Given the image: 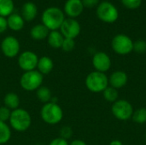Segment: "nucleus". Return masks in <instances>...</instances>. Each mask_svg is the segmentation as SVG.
<instances>
[{
    "instance_id": "4",
    "label": "nucleus",
    "mask_w": 146,
    "mask_h": 145,
    "mask_svg": "<svg viewBox=\"0 0 146 145\" xmlns=\"http://www.w3.org/2000/svg\"><path fill=\"white\" fill-rule=\"evenodd\" d=\"M86 86L92 92H103L109 86V79L104 73L94 71L86 76Z\"/></svg>"
},
{
    "instance_id": "1",
    "label": "nucleus",
    "mask_w": 146,
    "mask_h": 145,
    "mask_svg": "<svg viewBox=\"0 0 146 145\" xmlns=\"http://www.w3.org/2000/svg\"><path fill=\"white\" fill-rule=\"evenodd\" d=\"M42 24L45 26L49 31H56L60 29L65 20L64 12L57 7H49L43 11Z\"/></svg>"
},
{
    "instance_id": "18",
    "label": "nucleus",
    "mask_w": 146,
    "mask_h": 145,
    "mask_svg": "<svg viewBox=\"0 0 146 145\" xmlns=\"http://www.w3.org/2000/svg\"><path fill=\"white\" fill-rule=\"evenodd\" d=\"M49 29L43 24H37L30 30V36L34 40H43L47 38L49 35Z\"/></svg>"
},
{
    "instance_id": "13",
    "label": "nucleus",
    "mask_w": 146,
    "mask_h": 145,
    "mask_svg": "<svg viewBox=\"0 0 146 145\" xmlns=\"http://www.w3.org/2000/svg\"><path fill=\"white\" fill-rule=\"evenodd\" d=\"M84 8L81 0H67L64 4L63 12L69 18L75 19L83 13Z\"/></svg>"
},
{
    "instance_id": "36",
    "label": "nucleus",
    "mask_w": 146,
    "mask_h": 145,
    "mask_svg": "<svg viewBox=\"0 0 146 145\" xmlns=\"http://www.w3.org/2000/svg\"><path fill=\"white\" fill-rule=\"evenodd\" d=\"M145 138H146V132H145Z\"/></svg>"
},
{
    "instance_id": "33",
    "label": "nucleus",
    "mask_w": 146,
    "mask_h": 145,
    "mask_svg": "<svg viewBox=\"0 0 146 145\" xmlns=\"http://www.w3.org/2000/svg\"><path fill=\"white\" fill-rule=\"evenodd\" d=\"M8 28V24H7V18L0 16V33L4 32Z\"/></svg>"
},
{
    "instance_id": "24",
    "label": "nucleus",
    "mask_w": 146,
    "mask_h": 145,
    "mask_svg": "<svg viewBox=\"0 0 146 145\" xmlns=\"http://www.w3.org/2000/svg\"><path fill=\"white\" fill-rule=\"evenodd\" d=\"M104 97L106 101L110 102V103H115L117 101L118 97H119V92L117 91V89L112 87V86H108L104 91Z\"/></svg>"
},
{
    "instance_id": "20",
    "label": "nucleus",
    "mask_w": 146,
    "mask_h": 145,
    "mask_svg": "<svg viewBox=\"0 0 146 145\" xmlns=\"http://www.w3.org/2000/svg\"><path fill=\"white\" fill-rule=\"evenodd\" d=\"M20 103H21L20 97L15 92H9L4 96L3 104L6 108H8L11 111L16 109H19Z\"/></svg>"
},
{
    "instance_id": "15",
    "label": "nucleus",
    "mask_w": 146,
    "mask_h": 145,
    "mask_svg": "<svg viewBox=\"0 0 146 145\" xmlns=\"http://www.w3.org/2000/svg\"><path fill=\"white\" fill-rule=\"evenodd\" d=\"M38 15V8L33 2H26L21 8V16L26 21H31L36 18Z\"/></svg>"
},
{
    "instance_id": "12",
    "label": "nucleus",
    "mask_w": 146,
    "mask_h": 145,
    "mask_svg": "<svg viewBox=\"0 0 146 145\" xmlns=\"http://www.w3.org/2000/svg\"><path fill=\"white\" fill-rule=\"evenodd\" d=\"M92 65L96 71L105 73L111 67V59L105 52L99 51L94 54L92 57Z\"/></svg>"
},
{
    "instance_id": "2",
    "label": "nucleus",
    "mask_w": 146,
    "mask_h": 145,
    "mask_svg": "<svg viewBox=\"0 0 146 145\" xmlns=\"http://www.w3.org/2000/svg\"><path fill=\"white\" fill-rule=\"evenodd\" d=\"M9 122L10 124V126L15 131L22 132L27 131L30 127L32 124V118L30 114L27 110L19 108L12 110Z\"/></svg>"
},
{
    "instance_id": "7",
    "label": "nucleus",
    "mask_w": 146,
    "mask_h": 145,
    "mask_svg": "<svg viewBox=\"0 0 146 145\" xmlns=\"http://www.w3.org/2000/svg\"><path fill=\"white\" fill-rule=\"evenodd\" d=\"M111 46L115 53L127 55L133 50V41L126 34H117L113 38Z\"/></svg>"
},
{
    "instance_id": "5",
    "label": "nucleus",
    "mask_w": 146,
    "mask_h": 145,
    "mask_svg": "<svg viewBox=\"0 0 146 145\" xmlns=\"http://www.w3.org/2000/svg\"><path fill=\"white\" fill-rule=\"evenodd\" d=\"M43 80L44 75L35 69L24 72L20 79V85L27 91H37L40 86H42Z\"/></svg>"
},
{
    "instance_id": "16",
    "label": "nucleus",
    "mask_w": 146,
    "mask_h": 145,
    "mask_svg": "<svg viewBox=\"0 0 146 145\" xmlns=\"http://www.w3.org/2000/svg\"><path fill=\"white\" fill-rule=\"evenodd\" d=\"M7 24H8V28L11 29L12 31L18 32L24 27L25 21L21 15L13 13L7 17Z\"/></svg>"
},
{
    "instance_id": "27",
    "label": "nucleus",
    "mask_w": 146,
    "mask_h": 145,
    "mask_svg": "<svg viewBox=\"0 0 146 145\" xmlns=\"http://www.w3.org/2000/svg\"><path fill=\"white\" fill-rule=\"evenodd\" d=\"M133 50L139 54H144L146 52V41L139 39L133 42Z\"/></svg>"
},
{
    "instance_id": "31",
    "label": "nucleus",
    "mask_w": 146,
    "mask_h": 145,
    "mask_svg": "<svg viewBox=\"0 0 146 145\" xmlns=\"http://www.w3.org/2000/svg\"><path fill=\"white\" fill-rule=\"evenodd\" d=\"M85 8H94L99 4V0H81Z\"/></svg>"
},
{
    "instance_id": "30",
    "label": "nucleus",
    "mask_w": 146,
    "mask_h": 145,
    "mask_svg": "<svg viewBox=\"0 0 146 145\" xmlns=\"http://www.w3.org/2000/svg\"><path fill=\"white\" fill-rule=\"evenodd\" d=\"M72 135H73V130L69 126H63L60 130V137L66 140L72 137Z\"/></svg>"
},
{
    "instance_id": "21",
    "label": "nucleus",
    "mask_w": 146,
    "mask_h": 145,
    "mask_svg": "<svg viewBox=\"0 0 146 145\" xmlns=\"http://www.w3.org/2000/svg\"><path fill=\"white\" fill-rule=\"evenodd\" d=\"M15 4L13 0H0V16L7 18L13 14Z\"/></svg>"
},
{
    "instance_id": "8",
    "label": "nucleus",
    "mask_w": 146,
    "mask_h": 145,
    "mask_svg": "<svg viewBox=\"0 0 146 145\" xmlns=\"http://www.w3.org/2000/svg\"><path fill=\"white\" fill-rule=\"evenodd\" d=\"M111 111L113 115L120 121H127L132 118L133 109L132 104L127 100H117L112 105Z\"/></svg>"
},
{
    "instance_id": "19",
    "label": "nucleus",
    "mask_w": 146,
    "mask_h": 145,
    "mask_svg": "<svg viewBox=\"0 0 146 145\" xmlns=\"http://www.w3.org/2000/svg\"><path fill=\"white\" fill-rule=\"evenodd\" d=\"M64 40V37L60 32V31H50L49 35L47 37L48 44L53 49H60L62 48V42Z\"/></svg>"
},
{
    "instance_id": "35",
    "label": "nucleus",
    "mask_w": 146,
    "mask_h": 145,
    "mask_svg": "<svg viewBox=\"0 0 146 145\" xmlns=\"http://www.w3.org/2000/svg\"><path fill=\"white\" fill-rule=\"evenodd\" d=\"M110 145H123L122 144V143L121 142V141H119V140H113Z\"/></svg>"
},
{
    "instance_id": "9",
    "label": "nucleus",
    "mask_w": 146,
    "mask_h": 145,
    "mask_svg": "<svg viewBox=\"0 0 146 145\" xmlns=\"http://www.w3.org/2000/svg\"><path fill=\"white\" fill-rule=\"evenodd\" d=\"M21 44L19 40L14 36H7L1 42V50L8 58H14L19 55Z\"/></svg>"
},
{
    "instance_id": "22",
    "label": "nucleus",
    "mask_w": 146,
    "mask_h": 145,
    "mask_svg": "<svg viewBox=\"0 0 146 145\" xmlns=\"http://www.w3.org/2000/svg\"><path fill=\"white\" fill-rule=\"evenodd\" d=\"M36 96L37 98L44 103H50L52 98V94L50 90L47 86H40L37 91H36Z\"/></svg>"
},
{
    "instance_id": "25",
    "label": "nucleus",
    "mask_w": 146,
    "mask_h": 145,
    "mask_svg": "<svg viewBox=\"0 0 146 145\" xmlns=\"http://www.w3.org/2000/svg\"><path fill=\"white\" fill-rule=\"evenodd\" d=\"M133 121L137 124H144L146 122V109L140 108L135 110L132 116Z\"/></svg>"
},
{
    "instance_id": "6",
    "label": "nucleus",
    "mask_w": 146,
    "mask_h": 145,
    "mask_svg": "<svg viewBox=\"0 0 146 145\" xmlns=\"http://www.w3.org/2000/svg\"><path fill=\"white\" fill-rule=\"evenodd\" d=\"M96 14L98 18L105 23H114L119 18V11L117 8L109 1L99 3L97 7Z\"/></svg>"
},
{
    "instance_id": "34",
    "label": "nucleus",
    "mask_w": 146,
    "mask_h": 145,
    "mask_svg": "<svg viewBox=\"0 0 146 145\" xmlns=\"http://www.w3.org/2000/svg\"><path fill=\"white\" fill-rule=\"evenodd\" d=\"M69 145H87L84 141L82 140H80V139H75L74 141H72Z\"/></svg>"
},
{
    "instance_id": "26",
    "label": "nucleus",
    "mask_w": 146,
    "mask_h": 145,
    "mask_svg": "<svg viewBox=\"0 0 146 145\" xmlns=\"http://www.w3.org/2000/svg\"><path fill=\"white\" fill-rule=\"evenodd\" d=\"M123 6L128 9H136L142 4V0H121Z\"/></svg>"
},
{
    "instance_id": "29",
    "label": "nucleus",
    "mask_w": 146,
    "mask_h": 145,
    "mask_svg": "<svg viewBox=\"0 0 146 145\" xmlns=\"http://www.w3.org/2000/svg\"><path fill=\"white\" fill-rule=\"evenodd\" d=\"M11 110L6 108L5 106L0 107V121L6 122L9 121L11 115Z\"/></svg>"
},
{
    "instance_id": "23",
    "label": "nucleus",
    "mask_w": 146,
    "mask_h": 145,
    "mask_svg": "<svg viewBox=\"0 0 146 145\" xmlns=\"http://www.w3.org/2000/svg\"><path fill=\"white\" fill-rule=\"evenodd\" d=\"M11 138L10 127L6 122L0 121V145L5 144L9 141Z\"/></svg>"
},
{
    "instance_id": "17",
    "label": "nucleus",
    "mask_w": 146,
    "mask_h": 145,
    "mask_svg": "<svg viewBox=\"0 0 146 145\" xmlns=\"http://www.w3.org/2000/svg\"><path fill=\"white\" fill-rule=\"evenodd\" d=\"M54 68V62L49 56H44L38 58L37 64V70L43 75L49 74Z\"/></svg>"
},
{
    "instance_id": "3",
    "label": "nucleus",
    "mask_w": 146,
    "mask_h": 145,
    "mask_svg": "<svg viewBox=\"0 0 146 145\" xmlns=\"http://www.w3.org/2000/svg\"><path fill=\"white\" fill-rule=\"evenodd\" d=\"M42 120L49 125H56L63 118V111L57 103L50 102L44 103L40 110Z\"/></svg>"
},
{
    "instance_id": "14",
    "label": "nucleus",
    "mask_w": 146,
    "mask_h": 145,
    "mask_svg": "<svg viewBox=\"0 0 146 145\" xmlns=\"http://www.w3.org/2000/svg\"><path fill=\"white\" fill-rule=\"evenodd\" d=\"M127 74L123 71H115L114 72L109 79V84L110 86L120 89L125 86L127 83Z\"/></svg>"
},
{
    "instance_id": "28",
    "label": "nucleus",
    "mask_w": 146,
    "mask_h": 145,
    "mask_svg": "<svg viewBox=\"0 0 146 145\" xmlns=\"http://www.w3.org/2000/svg\"><path fill=\"white\" fill-rule=\"evenodd\" d=\"M75 47V41L74 39H72V38H64V40L62 42V50L66 51V52H70L72 51Z\"/></svg>"
},
{
    "instance_id": "11",
    "label": "nucleus",
    "mask_w": 146,
    "mask_h": 145,
    "mask_svg": "<svg viewBox=\"0 0 146 145\" xmlns=\"http://www.w3.org/2000/svg\"><path fill=\"white\" fill-rule=\"evenodd\" d=\"M38 57L33 51L26 50L21 53L18 56V65L24 72L35 70L37 68Z\"/></svg>"
},
{
    "instance_id": "10",
    "label": "nucleus",
    "mask_w": 146,
    "mask_h": 145,
    "mask_svg": "<svg viewBox=\"0 0 146 145\" xmlns=\"http://www.w3.org/2000/svg\"><path fill=\"white\" fill-rule=\"evenodd\" d=\"M59 30L65 38L74 39L80 33L81 27L77 20L73 18H65Z\"/></svg>"
},
{
    "instance_id": "32",
    "label": "nucleus",
    "mask_w": 146,
    "mask_h": 145,
    "mask_svg": "<svg viewBox=\"0 0 146 145\" xmlns=\"http://www.w3.org/2000/svg\"><path fill=\"white\" fill-rule=\"evenodd\" d=\"M49 145H69V144H68V140L59 137V138H56L53 139L52 141H50Z\"/></svg>"
}]
</instances>
